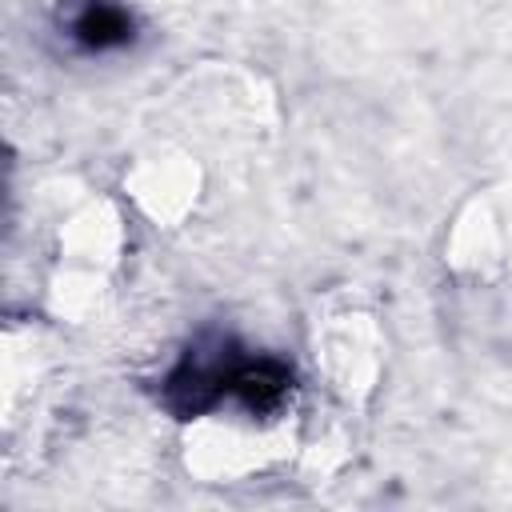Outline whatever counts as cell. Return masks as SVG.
<instances>
[{"instance_id": "obj_1", "label": "cell", "mask_w": 512, "mask_h": 512, "mask_svg": "<svg viewBox=\"0 0 512 512\" xmlns=\"http://www.w3.org/2000/svg\"><path fill=\"white\" fill-rule=\"evenodd\" d=\"M128 28H132L128 16L120 8H112V4H88L80 12V20H76V36L84 44H92V48H108V44L128 40Z\"/></svg>"}]
</instances>
